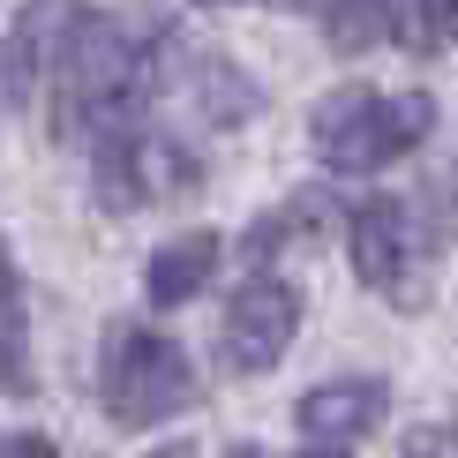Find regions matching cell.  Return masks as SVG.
<instances>
[{"mask_svg":"<svg viewBox=\"0 0 458 458\" xmlns=\"http://www.w3.org/2000/svg\"><path fill=\"white\" fill-rule=\"evenodd\" d=\"M143 75H150V53L136 46V30L121 15L83 8V23L68 30L61 61H53V136H106V128H121Z\"/></svg>","mask_w":458,"mask_h":458,"instance_id":"cell-1","label":"cell"},{"mask_svg":"<svg viewBox=\"0 0 458 458\" xmlns=\"http://www.w3.org/2000/svg\"><path fill=\"white\" fill-rule=\"evenodd\" d=\"M428 128H436L428 90H376V83H346L309 113V143L331 174H376V165L406 158L413 143H428Z\"/></svg>","mask_w":458,"mask_h":458,"instance_id":"cell-2","label":"cell"},{"mask_svg":"<svg viewBox=\"0 0 458 458\" xmlns=\"http://www.w3.org/2000/svg\"><path fill=\"white\" fill-rule=\"evenodd\" d=\"M98 398L106 421L121 428H158L196 398V369L165 331H143V323H113L106 331V360H98Z\"/></svg>","mask_w":458,"mask_h":458,"instance_id":"cell-3","label":"cell"},{"mask_svg":"<svg viewBox=\"0 0 458 458\" xmlns=\"http://www.w3.org/2000/svg\"><path fill=\"white\" fill-rule=\"evenodd\" d=\"M196 158L174 136H136V128H106L98 136V203L106 211H136L158 196H188Z\"/></svg>","mask_w":458,"mask_h":458,"instance_id":"cell-4","label":"cell"},{"mask_svg":"<svg viewBox=\"0 0 458 458\" xmlns=\"http://www.w3.org/2000/svg\"><path fill=\"white\" fill-rule=\"evenodd\" d=\"M301 331V293L285 278H248L233 301H225V360H233L241 376H263L278 369L285 346H293Z\"/></svg>","mask_w":458,"mask_h":458,"instance_id":"cell-5","label":"cell"},{"mask_svg":"<svg viewBox=\"0 0 458 458\" xmlns=\"http://www.w3.org/2000/svg\"><path fill=\"white\" fill-rule=\"evenodd\" d=\"M353 271H360V285H376V293L413 301V271H421V233H413L406 203L369 196V203L353 211Z\"/></svg>","mask_w":458,"mask_h":458,"instance_id":"cell-6","label":"cell"},{"mask_svg":"<svg viewBox=\"0 0 458 458\" xmlns=\"http://www.w3.org/2000/svg\"><path fill=\"white\" fill-rule=\"evenodd\" d=\"M384 413H391V391L376 384V376H338V384H316L301 398V436L346 451V444H360V436L384 421Z\"/></svg>","mask_w":458,"mask_h":458,"instance_id":"cell-7","label":"cell"},{"mask_svg":"<svg viewBox=\"0 0 458 458\" xmlns=\"http://www.w3.org/2000/svg\"><path fill=\"white\" fill-rule=\"evenodd\" d=\"M75 23H83V0H30V8L15 15V38H8V53H0L8 98H30L38 75H53V61H61V46H68Z\"/></svg>","mask_w":458,"mask_h":458,"instance_id":"cell-8","label":"cell"},{"mask_svg":"<svg viewBox=\"0 0 458 458\" xmlns=\"http://www.w3.org/2000/svg\"><path fill=\"white\" fill-rule=\"evenodd\" d=\"M211 271H218V233H181L143 263V293L158 309H181V301H196L211 285Z\"/></svg>","mask_w":458,"mask_h":458,"instance_id":"cell-9","label":"cell"},{"mask_svg":"<svg viewBox=\"0 0 458 458\" xmlns=\"http://www.w3.org/2000/svg\"><path fill=\"white\" fill-rule=\"evenodd\" d=\"M174 83L203 106V121H218V128H233V121H248V113H256V83H248V75H233L218 53H196V46H188V61L174 68Z\"/></svg>","mask_w":458,"mask_h":458,"instance_id":"cell-10","label":"cell"},{"mask_svg":"<svg viewBox=\"0 0 458 458\" xmlns=\"http://www.w3.org/2000/svg\"><path fill=\"white\" fill-rule=\"evenodd\" d=\"M301 8L323 23L338 53H369L376 38H391V0H301Z\"/></svg>","mask_w":458,"mask_h":458,"instance_id":"cell-11","label":"cell"},{"mask_svg":"<svg viewBox=\"0 0 458 458\" xmlns=\"http://www.w3.org/2000/svg\"><path fill=\"white\" fill-rule=\"evenodd\" d=\"M0 391H30V331H23V293H15L8 248H0Z\"/></svg>","mask_w":458,"mask_h":458,"instance_id":"cell-12","label":"cell"},{"mask_svg":"<svg viewBox=\"0 0 458 458\" xmlns=\"http://www.w3.org/2000/svg\"><path fill=\"white\" fill-rule=\"evenodd\" d=\"M0 458H61L46 444V436H8V444H0Z\"/></svg>","mask_w":458,"mask_h":458,"instance_id":"cell-13","label":"cell"},{"mask_svg":"<svg viewBox=\"0 0 458 458\" xmlns=\"http://www.w3.org/2000/svg\"><path fill=\"white\" fill-rule=\"evenodd\" d=\"M436 38H458V0H436Z\"/></svg>","mask_w":458,"mask_h":458,"instance_id":"cell-14","label":"cell"},{"mask_svg":"<svg viewBox=\"0 0 458 458\" xmlns=\"http://www.w3.org/2000/svg\"><path fill=\"white\" fill-rule=\"evenodd\" d=\"M143 458H196V444H158V451H143Z\"/></svg>","mask_w":458,"mask_h":458,"instance_id":"cell-15","label":"cell"},{"mask_svg":"<svg viewBox=\"0 0 458 458\" xmlns=\"http://www.w3.org/2000/svg\"><path fill=\"white\" fill-rule=\"evenodd\" d=\"M301 458H346V451H331V444H316V451H301Z\"/></svg>","mask_w":458,"mask_h":458,"instance_id":"cell-16","label":"cell"},{"mask_svg":"<svg viewBox=\"0 0 458 458\" xmlns=\"http://www.w3.org/2000/svg\"><path fill=\"white\" fill-rule=\"evenodd\" d=\"M225 458H256V444H233V451H225Z\"/></svg>","mask_w":458,"mask_h":458,"instance_id":"cell-17","label":"cell"},{"mask_svg":"<svg viewBox=\"0 0 458 458\" xmlns=\"http://www.w3.org/2000/svg\"><path fill=\"white\" fill-rule=\"evenodd\" d=\"M0 98H8V68H0Z\"/></svg>","mask_w":458,"mask_h":458,"instance_id":"cell-18","label":"cell"}]
</instances>
